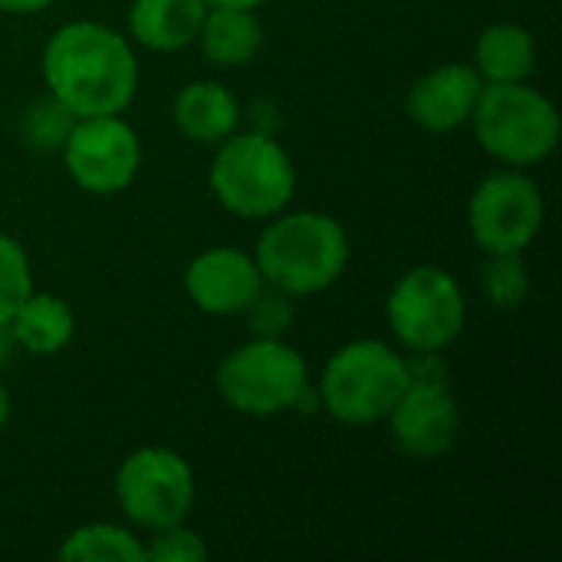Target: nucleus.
<instances>
[{"label": "nucleus", "instance_id": "f03ea898", "mask_svg": "<svg viewBox=\"0 0 562 562\" xmlns=\"http://www.w3.org/2000/svg\"><path fill=\"white\" fill-rule=\"evenodd\" d=\"M254 260L267 286L290 296L329 290L349 267L346 227L319 211L273 214L263 227Z\"/></svg>", "mask_w": 562, "mask_h": 562}, {"label": "nucleus", "instance_id": "ddd939ff", "mask_svg": "<svg viewBox=\"0 0 562 562\" xmlns=\"http://www.w3.org/2000/svg\"><path fill=\"white\" fill-rule=\"evenodd\" d=\"M481 89H484V79L477 76L474 66L445 63V66L425 72L408 89L405 112L418 128H425L431 135H445V132H454L471 122Z\"/></svg>", "mask_w": 562, "mask_h": 562}, {"label": "nucleus", "instance_id": "cd10ccee", "mask_svg": "<svg viewBox=\"0 0 562 562\" xmlns=\"http://www.w3.org/2000/svg\"><path fill=\"white\" fill-rule=\"evenodd\" d=\"M13 349V336H10V326L0 323V362L7 359V352Z\"/></svg>", "mask_w": 562, "mask_h": 562}, {"label": "nucleus", "instance_id": "aec40b11", "mask_svg": "<svg viewBox=\"0 0 562 562\" xmlns=\"http://www.w3.org/2000/svg\"><path fill=\"white\" fill-rule=\"evenodd\" d=\"M484 290L497 310H517L530 296V273L520 254H487Z\"/></svg>", "mask_w": 562, "mask_h": 562}, {"label": "nucleus", "instance_id": "39448f33", "mask_svg": "<svg viewBox=\"0 0 562 562\" xmlns=\"http://www.w3.org/2000/svg\"><path fill=\"white\" fill-rule=\"evenodd\" d=\"M408 362L379 339H356L336 349L319 375L323 408L352 428L385 422L408 389Z\"/></svg>", "mask_w": 562, "mask_h": 562}, {"label": "nucleus", "instance_id": "b1692460", "mask_svg": "<svg viewBox=\"0 0 562 562\" xmlns=\"http://www.w3.org/2000/svg\"><path fill=\"white\" fill-rule=\"evenodd\" d=\"M290 300H293L290 293H280L273 286L267 293V286H263L260 296L247 306V316L254 319V333L257 336H283L293 323V303Z\"/></svg>", "mask_w": 562, "mask_h": 562}, {"label": "nucleus", "instance_id": "7ed1b4c3", "mask_svg": "<svg viewBox=\"0 0 562 562\" xmlns=\"http://www.w3.org/2000/svg\"><path fill=\"white\" fill-rule=\"evenodd\" d=\"M207 184L224 211L244 221H270L290 204L296 168L270 135L244 132L217 142Z\"/></svg>", "mask_w": 562, "mask_h": 562}, {"label": "nucleus", "instance_id": "6ab92c4d", "mask_svg": "<svg viewBox=\"0 0 562 562\" xmlns=\"http://www.w3.org/2000/svg\"><path fill=\"white\" fill-rule=\"evenodd\" d=\"M59 560L69 562H145V543L115 524H86L66 537Z\"/></svg>", "mask_w": 562, "mask_h": 562}, {"label": "nucleus", "instance_id": "a211bd4d", "mask_svg": "<svg viewBox=\"0 0 562 562\" xmlns=\"http://www.w3.org/2000/svg\"><path fill=\"white\" fill-rule=\"evenodd\" d=\"M474 69L484 82H527L537 69V40L520 23H494L474 43Z\"/></svg>", "mask_w": 562, "mask_h": 562}, {"label": "nucleus", "instance_id": "dca6fc26", "mask_svg": "<svg viewBox=\"0 0 562 562\" xmlns=\"http://www.w3.org/2000/svg\"><path fill=\"white\" fill-rule=\"evenodd\" d=\"M10 336L13 346H20L30 356H56L72 342L76 333V316L66 300L33 290L16 313L10 316Z\"/></svg>", "mask_w": 562, "mask_h": 562}, {"label": "nucleus", "instance_id": "6e6552de", "mask_svg": "<svg viewBox=\"0 0 562 562\" xmlns=\"http://www.w3.org/2000/svg\"><path fill=\"white\" fill-rule=\"evenodd\" d=\"M194 471L171 448H138L115 471V501L122 514L145 530L184 524L194 507Z\"/></svg>", "mask_w": 562, "mask_h": 562}, {"label": "nucleus", "instance_id": "4468645a", "mask_svg": "<svg viewBox=\"0 0 562 562\" xmlns=\"http://www.w3.org/2000/svg\"><path fill=\"white\" fill-rule=\"evenodd\" d=\"M171 119L188 142L217 145L227 135H234L237 119H240V105L227 86H221L214 79H194V82L178 89L175 105H171Z\"/></svg>", "mask_w": 562, "mask_h": 562}, {"label": "nucleus", "instance_id": "4be33fe9", "mask_svg": "<svg viewBox=\"0 0 562 562\" xmlns=\"http://www.w3.org/2000/svg\"><path fill=\"white\" fill-rule=\"evenodd\" d=\"M72 122H76V115L63 102H56L53 95H46L43 102L30 105V112L23 115V138L33 148L53 151V148H63Z\"/></svg>", "mask_w": 562, "mask_h": 562}, {"label": "nucleus", "instance_id": "0eeeda50", "mask_svg": "<svg viewBox=\"0 0 562 562\" xmlns=\"http://www.w3.org/2000/svg\"><path fill=\"white\" fill-rule=\"evenodd\" d=\"M385 316H389L395 339L405 349L428 356V352L448 349L461 336L468 303H464L458 280L448 270L422 263V267H412L392 286Z\"/></svg>", "mask_w": 562, "mask_h": 562}, {"label": "nucleus", "instance_id": "bb28decb", "mask_svg": "<svg viewBox=\"0 0 562 562\" xmlns=\"http://www.w3.org/2000/svg\"><path fill=\"white\" fill-rule=\"evenodd\" d=\"M10 422V392H7V385H3V379H0V428Z\"/></svg>", "mask_w": 562, "mask_h": 562}, {"label": "nucleus", "instance_id": "f3484780", "mask_svg": "<svg viewBox=\"0 0 562 562\" xmlns=\"http://www.w3.org/2000/svg\"><path fill=\"white\" fill-rule=\"evenodd\" d=\"M201 53L214 66H247L263 46V26L254 10L240 7H207L198 30Z\"/></svg>", "mask_w": 562, "mask_h": 562}, {"label": "nucleus", "instance_id": "f257e3e1", "mask_svg": "<svg viewBox=\"0 0 562 562\" xmlns=\"http://www.w3.org/2000/svg\"><path fill=\"white\" fill-rule=\"evenodd\" d=\"M43 79L76 119L122 115L138 89V59L112 26L72 20L46 40Z\"/></svg>", "mask_w": 562, "mask_h": 562}, {"label": "nucleus", "instance_id": "1a4fd4ad", "mask_svg": "<svg viewBox=\"0 0 562 562\" xmlns=\"http://www.w3.org/2000/svg\"><path fill=\"white\" fill-rule=\"evenodd\" d=\"M543 227L540 184L524 171L487 175L468 204V231L484 254H524Z\"/></svg>", "mask_w": 562, "mask_h": 562}, {"label": "nucleus", "instance_id": "f8f14e48", "mask_svg": "<svg viewBox=\"0 0 562 562\" xmlns=\"http://www.w3.org/2000/svg\"><path fill=\"white\" fill-rule=\"evenodd\" d=\"M263 286L254 254L237 247H207L184 270L188 300L207 316L247 313Z\"/></svg>", "mask_w": 562, "mask_h": 562}, {"label": "nucleus", "instance_id": "20e7f679", "mask_svg": "<svg viewBox=\"0 0 562 562\" xmlns=\"http://www.w3.org/2000/svg\"><path fill=\"white\" fill-rule=\"evenodd\" d=\"M481 148L507 168H530L560 145V112L553 99L527 82H484L471 112Z\"/></svg>", "mask_w": 562, "mask_h": 562}, {"label": "nucleus", "instance_id": "9d476101", "mask_svg": "<svg viewBox=\"0 0 562 562\" xmlns=\"http://www.w3.org/2000/svg\"><path fill=\"white\" fill-rule=\"evenodd\" d=\"M63 165L86 194H119L142 168V142L119 115L76 119L63 142Z\"/></svg>", "mask_w": 562, "mask_h": 562}, {"label": "nucleus", "instance_id": "9b49d317", "mask_svg": "<svg viewBox=\"0 0 562 562\" xmlns=\"http://www.w3.org/2000/svg\"><path fill=\"white\" fill-rule=\"evenodd\" d=\"M385 422L395 448L415 461H438L461 438V408L445 379H412Z\"/></svg>", "mask_w": 562, "mask_h": 562}, {"label": "nucleus", "instance_id": "412c9836", "mask_svg": "<svg viewBox=\"0 0 562 562\" xmlns=\"http://www.w3.org/2000/svg\"><path fill=\"white\" fill-rule=\"evenodd\" d=\"M33 293V267L20 240L0 234V323H10L16 306Z\"/></svg>", "mask_w": 562, "mask_h": 562}, {"label": "nucleus", "instance_id": "423d86ee", "mask_svg": "<svg viewBox=\"0 0 562 562\" xmlns=\"http://www.w3.org/2000/svg\"><path fill=\"white\" fill-rule=\"evenodd\" d=\"M217 392L234 412L270 418L300 408L310 395V369L280 336H257L224 356L217 369Z\"/></svg>", "mask_w": 562, "mask_h": 562}, {"label": "nucleus", "instance_id": "a878e982", "mask_svg": "<svg viewBox=\"0 0 562 562\" xmlns=\"http://www.w3.org/2000/svg\"><path fill=\"white\" fill-rule=\"evenodd\" d=\"M207 7H240V10H257L267 0H204Z\"/></svg>", "mask_w": 562, "mask_h": 562}, {"label": "nucleus", "instance_id": "2eb2a0df", "mask_svg": "<svg viewBox=\"0 0 562 562\" xmlns=\"http://www.w3.org/2000/svg\"><path fill=\"white\" fill-rule=\"evenodd\" d=\"M204 13V0H132L128 30L145 49L175 53L198 40Z\"/></svg>", "mask_w": 562, "mask_h": 562}, {"label": "nucleus", "instance_id": "5701e85b", "mask_svg": "<svg viewBox=\"0 0 562 562\" xmlns=\"http://www.w3.org/2000/svg\"><path fill=\"white\" fill-rule=\"evenodd\" d=\"M207 543L201 533L188 530L184 524L155 530L151 543L145 547V562H204Z\"/></svg>", "mask_w": 562, "mask_h": 562}, {"label": "nucleus", "instance_id": "393cba45", "mask_svg": "<svg viewBox=\"0 0 562 562\" xmlns=\"http://www.w3.org/2000/svg\"><path fill=\"white\" fill-rule=\"evenodd\" d=\"M49 3H56V0H0V10H7V13H36V10H46Z\"/></svg>", "mask_w": 562, "mask_h": 562}]
</instances>
